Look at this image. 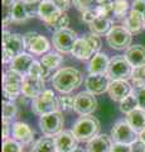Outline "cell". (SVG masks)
I'll return each mask as SVG.
<instances>
[{"label":"cell","instance_id":"cell-24","mask_svg":"<svg viewBox=\"0 0 145 152\" xmlns=\"http://www.w3.org/2000/svg\"><path fill=\"white\" fill-rule=\"evenodd\" d=\"M124 27L130 33H139L144 29V17L135 10H130L124 19Z\"/></svg>","mask_w":145,"mask_h":152},{"label":"cell","instance_id":"cell-16","mask_svg":"<svg viewBox=\"0 0 145 152\" xmlns=\"http://www.w3.org/2000/svg\"><path fill=\"white\" fill-rule=\"evenodd\" d=\"M133 89L126 80H112L109 88V95L114 102H121L133 93Z\"/></svg>","mask_w":145,"mask_h":152},{"label":"cell","instance_id":"cell-45","mask_svg":"<svg viewBox=\"0 0 145 152\" xmlns=\"http://www.w3.org/2000/svg\"><path fill=\"white\" fill-rule=\"evenodd\" d=\"M131 152H145V143L141 141H136L131 145Z\"/></svg>","mask_w":145,"mask_h":152},{"label":"cell","instance_id":"cell-3","mask_svg":"<svg viewBox=\"0 0 145 152\" xmlns=\"http://www.w3.org/2000/svg\"><path fill=\"white\" fill-rule=\"evenodd\" d=\"M25 43L24 38L20 34H13L8 31L3 32V62L9 64L18 57L24 53Z\"/></svg>","mask_w":145,"mask_h":152},{"label":"cell","instance_id":"cell-51","mask_svg":"<svg viewBox=\"0 0 145 152\" xmlns=\"http://www.w3.org/2000/svg\"><path fill=\"white\" fill-rule=\"evenodd\" d=\"M144 29H145V15H144Z\"/></svg>","mask_w":145,"mask_h":152},{"label":"cell","instance_id":"cell-27","mask_svg":"<svg viewBox=\"0 0 145 152\" xmlns=\"http://www.w3.org/2000/svg\"><path fill=\"white\" fill-rule=\"evenodd\" d=\"M12 17L14 22H24L29 19L30 14L28 10V5L22 0H17L12 8Z\"/></svg>","mask_w":145,"mask_h":152},{"label":"cell","instance_id":"cell-50","mask_svg":"<svg viewBox=\"0 0 145 152\" xmlns=\"http://www.w3.org/2000/svg\"><path fill=\"white\" fill-rule=\"evenodd\" d=\"M73 152H86V150H83V148H81V147H77L76 150H74Z\"/></svg>","mask_w":145,"mask_h":152},{"label":"cell","instance_id":"cell-38","mask_svg":"<svg viewBox=\"0 0 145 152\" xmlns=\"http://www.w3.org/2000/svg\"><path fill=\"white\" fill-rule=\"evenodd\" d=\"M3 152H22V143L14 138H6L3 142Z\"/></svg>","mask_w":145,"mask_h":152},{"label":"cell","instance_id":"cell-5","mask_svg":"<svg viewBox=\"0 0 145 152\" xmlns=\"http://www.w3.org/2000/svg\"><path fill=\"white\" fill-rule=\"evenodd\" d=\"M24 76L9 69L3 76V94L6 100L14 102L19 99L22 94V86Z\"/></svg>","mask_w":145,"mask_h":152},{"label":"cell","instance_id":"cell-22","mask_svg":"<svg viewBox=\"0 0 145 152\" xmlns=\"http://www.w3.org/2000/svg\"><path fill=\"white\" fill-rule=\"evenodd\" d=\"M71 53L78 60H88V58H92V57L96 55L93 48L91 47V45L88 43V41L85 37L78 38L76 41Z\"/></svg>","mask_w":145,"mask_h":152},{"label":"cell","instance_id":"cell-2","mask_svg":"<svg viewBox=\"0 0 145 152\" xmlns=\"http://www.w3.org/2000/svg\"><path fill=\"white\" fill-rule=\"evenodd\" d=\"M100 121L96 117L91 115H81L74 122L72 127V132L76 136V138L81 142H88L93 140L96 136H99L100 132Z\"/></svg>","mask_w":145,"mask_h":152},{"label":"cell","instance_id":"cell-42","mask_svg":"<svg viewBox=\"0 0 145 152\" xmlns=\"http://www.w3.org/2000/svg\"><path fill=\"white\" fill-rule=\"evenodd\" d=\"M54 3V5L57 7L61 12H66L67 9L71 8L73 0H52Z\"/></svg>","mask_w":145,"mask_h":152},{"label":"cell","instance_id":"cell-37","mask_svg":"<svg viewBox=\"0 0 145 152\" xmlns=\"http://www.w3.org/2000/svg\"><path fill=\"white\" fill-rule=\"evenodd\" d=\"M74 98L72 95H67V94H62L61 96H58V102H59V110L63 112H68L74 109Z\"/></svg>","mask_w":145,"mask_h":152},{"label":"cell","instance_id":"cell-32","mask_svg":"<svg viewBox=\"0 0 145 152\" xmlns=\"http://www.w3.org/2000/svg\"><path fill=\"white\" fill-rule=\"evenodd\" d=\"M18 114V107L15 105V103H13L10 100H4L3 102V121L10 122Z\"/></svg>","mask_w":145,"mask_h":152},{"label":"cell","instance_id":"cell-49","mask_svg":"<svg viewBox=\"0 0 145 152\" xmlns=\"http://www.w3.org/2000/svg\"><path fill=\"white\" fill-rule=\"evenodd\" d=\"M139 141H141V142H144V143H145V129L139 133Z\"/></svg>","mask_w":145,"mask_h":152},{"label":"cell","instance_id":"cell-34","mask_svg":"<svg viewBox=\"0 0 145 152\" xmlns=\"http://www.w3.org/2000/svg\"><path fill=\"white\" fill-rule=\"evenodd\" d=\"M131 80L134 88L145 86V66H139V67H133Z\"/></svg>","mask_w":145,"mask_h":152},{"label":"cell","instance_id":"cell-26","mask_svg":"<svg viewBox=\"0 0 145 152\" xmlns=\"http://www.w3.org/2000/svg\"><path fill=\"white\" fill-rule=\"evenodd\" d=\"M88 26H90L91 33L97 34V36H102V34H107L111 31L112 20L109 17H99Z\"/></svg>","mask_w":145,"mask_h":152},{"label":"cell","instance_id":"cell-9","mask_svg":"<svg viewBox=\"0 0 145 152\" xmlns=\"http://www.w3.org/2000/svg\"><path fill=\"white\" fill-rule=\"evenodd\" d=\"M133 74V66L129 64L125 56H115L110 60L107 75L111 77V80H126L131 79Z\"/></svg>","mask_w":145,"mask_h":152},{"label":"cell","instance_id":"cell-10","mask_svg":"<svg viewBox=\"0 0 145 152\" xmlns=\"http://www.w3.org/2000/svg\"><path fill=\"white\" fill-rule=\"evenodd\" d=\"M77 39H78L77 33L72 29H69V28L54 32L52 36V42H53L54 48L59 52H62V53L72 52L73 46Z\"/></svg>","mask_w":145,"mask_h":152},{"label":"cell","instance_id":"cell-25","mask_svg":"<svg viewBox=\"0 0 145 152\" xmlns=\"http://www.w3.org/2000/svg\"><path fill=\"white\" fill-rule=\"evenodd\" d=\"M126 121L135 132H143L145 129V110L141 108L135 109L126 115Z\"/></svg>","mask_w":145,"mask_h":152},{"label":"cell","instance_id":"cell-13","mask_svg":"<svg viewBox=\"0 0 145 152\" xmlns=\"http://www.w3.org/2000/svg\"><path fill=\"white\" fill-rule=\"evenodd\" d=\"M111 77L107 74L104 75H92L90 74L85 80V86L88 93L93 95H101L105 91H109Z\"/></svg>","mask_w":145,"mask_h":152},{"label":"cell","instance_id":"cell-28","mask_svg":"<svg viewBox=\"0 0 145 152\" xmlns=\"http://www.w3.org/2000/svg\"><path fill=\"white\" fill-rule=\"evenodd\" d=\"M32 152H58L56 147L54 138L52 137H42L32 147Z\"/></svg>","mask_w":145,"mask_h":152},{"label":"cell","instance_id":"cell-8","mask_svg":"<svg viewBox=\"0 0 145 152\" xmlns=\"http://www.w3.org/2000/svg\"><path fill=\"white\" fill-rule=\"evenodd\" d=\"M63 126H64V118L61 110L47 114V115L39 118L40 131L47 137H53L54 138L61 132H63Z\"/></svg>","mask_w":145,"mask_h":152},{"label":"cell","instance_id":"cell-20","mask_svg":"<svg viewBox=\"0 0 145 152\" xmlns=\"http://www.w3.org/2000/svg\"><path fill=\"white\" fill-rule=\"evenodd\" d=\"M109 65H110V60H109V57H107V55L99 52V53H96L90 60V64H88V72L92 74V75L107 74Z\"/></svg>","mask_w":145,"mask_h":152},{"label":"cell","instance_id":"cell-4","mask_svg":"<svg viewBox=\"0 0 145 152\" xmlns=\"http://www.w3.org/2000/svg\"><path fill=\"white\" fill-rule=\"evenodd\" d=\"M32 110L39 117H43L54 112H59L58 98L56 96L52 90H45L38 98L33 99V102H32Z\"/></svg>","mask_w":145,"mask_h":152},{"label":"cell","instance_id":"cell-44","mask_svg":"<svg viewBox=\"0 0 145 152\" xmlns=\"http://www.w3.org/2000/svg\"><path fill=\"white\" fill-rule=\"evenodd\" d=\"M111 152H131V146L121 145V143H114Z\"/></svg>","mask_w":145,"mask_h":152},{"label":"cell","instance_id":"cell-19","mask_svg":"<svg viewBox=\"0 0 145 152\" xmlns=\"http://www.w3.org/2000/svg\"><path fill=\"white\" fill-rule=\"evenodd\" d=\"M61 14V10L52 0H42L38 5V15L45 24H49Z\"/></svg>","mask_w":145,"mask_h":152},{"label":"cell","instance_id":"cell-21","mask_svg":"<svg viewBox=\"0 0 145 152\" xmlns=\"http://www.w3.org/2000/svg\"><path fill=\"white\" fill-rule=\"evenodd\" d=\"M34 61L35 60L33 58V56H30L28 53H22L10 62V70L20 74L22 76H27V75H29L30 67Z\"/></svg>","mask_w":145,"mask_h":152},{"label":"cell","instance_id":"cell-39","mask_svg":"<svg viewBox=\"0 0 145 152\" xmlns=\"http://www.w3.org/2000/svg\"><path fill=\"white\" fill-rule=\"evenodd\" d=\"M88 41V43L91 45V47L95 51V53H99V51L101 48V39H100V36L97 34H93V33H88V34L83 36Z\"/></svg>","mask_w":145,"mask_h":152},{"label":"cell","instance_id":"cell-6","mask_svg":"<svg viewBox=\"0 0 145 152\" xmlns=\"http://www.w3.org/2000/svg\"><path fill=\"white\" fill-rule=\"evenodd\" d=\"M106 41L111 48L123 51V50H129L131 47L133 36L125 27L114 26L111 28V31L106 34Z\"/></svg>","mask_w":145,"mask_h":152},{"label":"cell","instance_id":"cell-23","mask_svg":"<svg viewBox=\"0 0 145 152\" xmlns=\"http://www.w3.org/2000/svg\"><path fill=\"white\" fill-rule=\"evenodd\" d=\"M125 57L133 67L145 66V47L141 45H134L126 50Z\"/></svg>","mask_w":145,"mask_h":152},{"label":"cell","instance_id":"cell-31","mask_svg":"<svg viewBox=\"0 0 145 152\" xmlns=\"http://www.w3.org/2000/svg\"><path fill=\"white\" fill-rule=\"evenodd\" d=\"M69 24V18L66 14V12H61V14L54 19L53 22H50L49 24H47V27L49 29H52L54 32H58V31H62V29H66L67 26Z\"/></svg>","mask_w":145,"mask_h":152},{"label":"cell","instance_id":"cell-46","mask_svg":"<svg viewBox=\"0 0 145 152\" xmlns=\"http://www.w3.org/2000/svg\"><path fill=\"white\" fill-rule=\"evenodd\" d=\"M12 132V127H10V122H5L3 121V138L6 140L9 138V133Z\"/></svg>","mask_w":145,"mask_h":152},{"label":"cell","instance_id":"cell-7","mask_svg":"<svg viewBox=\"0 0 145 152\" xmlns=\"http://www.w3.org/2000/svg\"><path fill=\"white\" fill-rule=\"evenodd\" d=\"M110 136L115 143L128 145V146H131L134 142L139 140V133L133 129L131 126L128 123V121L116 122L114 127H112Z\"/></svg>","mask_w":145,"mask_h":152},{"label":"cell","instance_id":"cell-41","mask_svg":"<svg viewBox=\"0 0 145 152\" xmlns=\"http://www.w3.org/2000/svg\"><path fill=\"white\" fill-rule=\"evenodd\" d=\"M99 17H100V14L97 12V9H92V10H87V12L82 13V20L88 23V24H91V23Z\"/></svg>","mask_w":145,"mask_h":152},{"label":"cell","instance_id":"cell-43","mask_svg":"<svg viewBox=\"0 0 145 152\" xmlns=\"http://www.w3.org/2000/svg\"><path fill=\"white\" fill-rule=\"evenodd\" d=\"M131 10L140 13L141 15H145V0H134L131 4Z\"/></svg>","mask_w":145,"mask_h":152},{"label":"cell","instance_id":"cell-33","mask_svg":"<svg viewBox=\"0 0 145 152\" xmlns=\"http://www.w3.org/2000/svg\"><path fill=\"white\" fill-rule=\"evenodd\" d=\"M129 8H130V5H129L128 0H115L112 12H114L115 17L118 19H125L130 12Z\"/></svg>","mask_w":145,"mask_h":152},{"label":"cell","instance_id":"cell-12","mask_svg":"<svg viewBox=\"0 0 145 152\" xmlns=\"http://www.w3.org/2000/svg\"><path fill=\"white\" fill-rule=\"evenodd\" d=\"M23 38H24L25 48L33 55H43L50 48L48 39L35 32H28L23 36Z\"/></svg>","mask_w":145,"mask_h":152},{"label":"cell","instance_id":"cell-35","mask_svg":"<svg viewBox=\"0 0 145 152\" xmlns=\"http://www.w3.org/2000/svg\"><path fill=\"white\" fill-rule=\"evenodd\" d=\"M49 71H50V70H49V69H47L42 62L34 61L33 65H32V67H30L29 75H30V76H34V77H38V79H43V80H45V77L49 75Z\"/></svg>","mask_w":145,"mask_h":152},{"label":"cell","instance_id":"cell-11","mask_svg":"<svg viewBox=\"0 0 145 152\" xmlns=\"http://www.w3.org/2000/svg\"><path fill=\"white\" fill-rule=\"evenodd\" d=\"M97 108V100L95 95L88 91H81L74 98V109L79 115H91Z\"/></svg>","mask_w":145,"mask_h":152},{"label":"cell","instance_id":"cell-29","mask_svg":"<svg viewBox=\"0 0 145 152\" xmlns=\"http://www.w3.org/2000/svg\"><path fill=\"white\" fill-rule=\"evenodd\" d=\"M62 61H63V57L61 56L59 53H53V52H50V53L43 55L40 62L43 64L47 69L53 70V69H57L58 66L62 64Z\"/></svg>","mask_w":145,"mask_h":152},{"label":"cell","instance_id":"cell-47","mask_svg":"<svg viewBox=\"0 0 145 152\" xmlns=\"http://www.w3.org/2000/svg\"><path fill=\"white\" fill-rule=\"evenodd\" d=\"M17 0H3V7H13Z\"/></svg>","mask_w":145,"mask_h":152},{"label":"cell","instance_id":"cell-15","mask_svg":"<svg viewBox=\"0 0 145 152\" xmlns=\"http://www.w3.org/2000/svg\"><path fill=\"white\" fill-rule=\"evenodd\" d=\"M54 142L58 152H73L78 147V140L72 131L61 132L58 136L54 137Z\"/></svg>","mask_w":145,"mask_h":152},{"label":"cell","instance_id":"cell-36","mask_svg":"<svg viewBox=\"0 0 145 152\" xmlns=\"http://www.w3.org/2000/svg\"><path fill=\"white\" fill-rule=\"evenodd\" d=\"M73 5L76 9H78L81 13L97 9L100 5V0H73Z\"/></svg>","mask_w":145,"mask_h":152},{"label":"cell","instance_id":"cell-48","mask_svg":"<svg viewBox=\"0 0 145 152\" xmlns=\"http://www.w3.org/2000/svg\"><path fill=\"white\" fill-rule=\"evenodd\" d=\"M22 1H24L25 4H28V5H33V4H37L39 1V0H22Z\"/></svg>","mask_w":145,"mask_h":152},{"label":"cell","instance_id":"cell-1","mask_svg":"<svg viewBox=\"0 0 145 152\" xmlns=\"http://www.w3.org/2000/svg\"><path fill=\"white\" fill-rule=\"evenodd\" d=\"M82 74L73 67H64L52 77L53 88L61 94H69L82 84Z\"/></svg>","mask_w":145,"mask_h":152},{"label":"cell","instance_id":"cell-14","mask_svg":"<svg viewBox=\"0 0 145 152\" xmlns=\"http://www.w3.org/2000/svg\"><path fill=\"white\" fill-rule=\"evenodd\" d=\"M45 83L43 79H38L34 76L27 75L23 80V86H22V94L25 98L35 99L39 95H42L45 91Z\"/></svg>","mask_w":145,"mask_h":152},{"label":"cell","instance_id":"cell-40","mask_svg":"<svg viewBox=\"0 0 145 152\" xmlns=\"http://www.w3.org/2000/svg\"><path fill=\"white\" fill-rule=\"evenodd\" d=\"M134 88V86H133ZM133 94L136 96L138 103H139V108H141L145 110V86L141 88H134L133 89Z\"/></svg>","mask_w":145,"mask_h":152},{"label":"cell","instance_id":"cell-30","mask_svg":"<svg viewBox=\"0 0 145 152\" xmlns=\"http://www.w3.org/2000/svg\"><path fill=\"white\" fill-rule=\"evenodd\" d=\"M138 108H139L138 99L133 93L130 94L129 96H126L124 100L120 102V110L124 114H126V115H128L129 113H131L133 110H135V109H138Z\"/></svg>","mask_w":145,"mask_h":152},{"label":"cell","instance_id":"cell-17","mask_svg":"<svg viewBox=\"0 0 145 152\" xmlns=\"http://www.w3.org/2000/svg\"><path fill=\"white\" fill-rule=\"evenodd\" d=\"M12 136L13 138L18 141L22 145H29L34 138V132L33 129L23 122H15L12 126Z\"/></svg>","mask_w":145,"mask_h":152},{"label":"cell","instance_id":"cell-18","mask_svg":"<svg viewBox=\"0 0 145 152\" xmlns=\"http://www.w3.org/2000/svg\"><path fill=\"white\" fill-rule=\"evenodd\" d=\"M114 140L109 134H99L87 142L86 152H111Z\"/></svg>","mask_w":145,"mask_h":152}]
</instances>
